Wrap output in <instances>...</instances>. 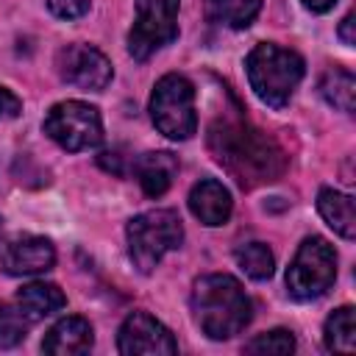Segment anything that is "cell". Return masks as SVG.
Wrapping results in <instances>:
<instances>
[{
  "mask_svg": "<svg viewBox=\"0 0 356 356\" xmlns=\"http://www.w3.org/2000/svg\"><path fill=\"white\" fill-rule=\"evenodd\" d=\"M47 8L58 19H78L89 11V0H47Z\"/></svg>",
  "mask_w": 356,
  "mask_h": 356,
  "instance_id": "23",
  "label": "cell"
},
{
  "mask_svg": "<svg viewBox=\"0 0 356 356\" xmlns=\"http://www.w3.org/2000/svg\"><path fill=\"white\" fill-rule=\"evenodd\" d=\"M150 120L159 134L172 142H184L197 131L195 111V86L178 72H167L156 81L150 95Z\"/></svg>",
  "mask_w": 356,
  "mask_h": 356,
  "instance_id": "5",
  "label": "cell"
},
{
  "mask_svg": "<svg viewBox=\"0 0 356 356\" xmlns=\"http://www.w3.org/2000/svg\"><path fill=\"white\" fill-rule=\"evenodd\" d=\"M31 320L25 317V312L19 306L11 303H0V348H14L25 339Z\"/></svg>",
  "mask_w": 356,
  "mask_h": 356,
  "instance_id": "21",
  "label": "cell"
},
{
  "mask_svg": "<svg viewBox=\"0 0 356 356\" xmlns=\"http://www.w3.org/2000/svg\"><path fill=\"white\" fill-rule=\"evenodd\" d=\"M203 11L209 22L242 31L259 17L261 0H203Z\"/></svg>",
  "mask_w": 356,
  "mask_h": 356,
  "instance_id": "17",
  "label": "cell"
},
{
  "mask_svg": "<svg viewBox=\"0 0 356 356\" xmlns=\"http://www.w3.org/2000/svg\"><path fill=\"white\" fill-rule=\"evenodd\" d=\"M56 67H58L61 81H67L78 89H89V92L106 89L114 75L106 53H100L97 47L83 44V42H72V44L61 47L56 56Z\"/></svg>",
  "mask_w": 356,
  "mask_h": 356,
  "instance_id": "10",
  "label": "cell"
},
{
  "mask_svg": "<svg viewBox=\"0 0 356 356\" xmlns=\"http://www.w3.org/2000/svg\"><path fill=\"white\" fill-rule=\"evenodd\" d=\"M17 306L25 312V317L31 323L58 312L67 306V298L64 292L56 286V284H47V281H31L25 284L19 292H17Z\"/></svg>",
  "mask_w": 356,
  "mask_h": 356,
  "instance_id": "16",
  "label": "cell"
},
{
  "mask_svg": "<svg viewBox=\"0 0 356 356\" xmlns=\"http://www.w3.org/2000/svg\"><path fill=\"white\" fill-rule=\"evenodd\" d=\"M353 25H356V22H353V14H348V17L339 22V39H342L348 47L356 42V36H353Z\"/></svg>",
  "mask_w": 356,
  "mask_h": 356,
  "instance_id": "26",
  "label": "cell"
},
{
  "mask_svg": "<svg viewBox=\"0 0 356 356\" xmlns=\"http://www.w3.org/2000/svg\"><path fill=\"white\" fill-rule=\"evenodd\" d=\"M120 159H122V156H120L117 150H103V153L97 156V164H100L103 170H108V172H114V175H122L125 170L120 167Z\"/></svg>",
  "mask_w": 356,
  "mask_h": 356,
  "instance_id": "25",
  "label": "cell"
},
{
  "mask_svg": "<svg viewBox=\"0 0 356 356\" xmlns=\"http://www.w3.org/2000/svg\"><path fill=\"white\" fill-rule=\"evenodd\" d=\"M234 259L239 264V270L253 278V281H267L273 278L275 273V259L270 253V248L264 242H248V245H239L234 250Z\"/></svg>",
  "mask_w": 356,
  "mask_h": 356,
  "instance_id": "20",
  "label": "cell"
},
{
  "mask_svg": "<svg viewBox=\"0 0 356 356\" xmlns=\"http://www.w3.org/2000/svg\"><path fill=\"white\" fill-rule=\"evenodd\" d=\"M117 350L122 356H172L178 342L164 323L147 312H131L117 334Z\"/></svg>",
  "mask_w": 356,
  "mask_h": 356,
  "instance_id": "9",
  "label": "cell"
},
{
  "mask_svg": "<svg viewBox=\"0 0 356 356\" xmlns=\"http://www.w3.org/2000/svg\"><path fill=\"white\" fill-rule=\"evenodd\" d=\"M337 281V253L323 236H306L286 267V289L295 300H317Z\"/></svg>",
  "mask_w": 356,
  "mask_h": 356,
  "instance_id": "6",
  "label": "cell"
},
{
  "mask_svg": "<svg viewBox=\"0 0 356 356\" xmlns=\"http://www.w3.org/2000/svg\"><path fill=\"white\" fill-rule=\"evenodd\" d=\"M95 342V334H92V325L89 320L78 317V314H70V317H61L42 339V350L50 353V356H81L92 348Z\"/></svg>",
  "mask_w": 356,
  "mask_h": 356,
  "instance_id": "13",
  "label": "cell"
},
{
  "mask_svg": "<svg viewBox=\"0 0 356 356\" xmlns=\"http://www.w3.org/2000/svg\"><path fill=\"white\" fill-rule=\"evenodd\" d=\"M245 72H248V83L253 95L264 106L284 108L292 100L298 83L303 81L306 64L295 50L273 44V42H261L248 53Z\"/></svg>",
  "mask_w": 356,
  "mask_h": 356,
  "instance_id": "3",
  "label": "cell"
},
{
  "mask_svg": "<svg viewBox=\"0 0 356 356\" xmlns=\"http://www.w3.org/2000/svg\"><path fill=\"white\" fill-rule=\"evenodd\" d=\"M300 3H303V8H309L314 14H325V11H331L337 6V0H300Z\"/></svg>",
  "mask_w": 356,
  "mask_h": 356,
  "instance_id": "27",
  "label": "cell"
},
{
  "mask_svg": "<svg viewBox=\"0 0 356 356\" xmlns=\"http://www.w3.org/2000/svg\"><path fill=\"white\" fill-rule=\"evenodd\" d=\"M56 264V248L44 236L22 234L0 248V267L8 275H39Z\"/></svg>",
  "mask_w": 356,
  "mask_h": 356,
  "instance_id": "11",
  "label": "cell"
},
{
  "mask_svg": "<svg viewBox=\"0 0 356 356\" xmlns=\"http://www.w3.org/2000/svg\"><path fill=\"white\" fill-rule=\"evenodd\" d=\"M317 211L328 222V228H334V234H339L342 239H353L356 236V209H353V197L350 195L325 186L317 195Z\"/></svg>",
  "mask_w": 356,
  "mask_h": 356,
  "instance_id": "15",
  "label": "cell"
},
{
  "mask_svg": "<svg viewBox=\"0 0 356 356\" xmlns=\"http://www.w3.org/2000/svg\"><path fill=\"white\" fill-rule=\"evenodd\" d=\"M234 200L231 192L217 178H200L189 192V211L209 228L225 225L231 217Z\"/></svg>",
  "mask_w": 356,
  "mask_h": 356,
  "instance_id": "12",
  "label": "cell"
},
{
  "mask_svg": "<svg viewBox=\"0 0 356 356\" xmlns=\"http://www.w3.org/2000/svg\"><path fill=\"white\" fill-rule=\"evenodd\" d=\"M320 95L325 97L328 106L350 114L353 111V97H356V78L348 70L334 67L320 78Z\"/></svg>",
  "mask_w": 356,
  "mask_h": 356,
  "instance_id": "18",
  "label": "cell"
},
{
  "mask_svg": "<svg viewBox=\"0 0 356 356\" xmlns=\"http://www.w3.org/2000/svg\"><path fill=\"white\" fill-rule=\"evenodd\" d=\"M295 350V337L292 331L286 328H273V331H264L259 337H253L250 342H245V353H292Z\"/></svg>",
  "mask_w": 356,
  "mask_h": 356,
  "instance_id": "22",
  "label": "cell"
},
{
  "mask_svg": "<svg viewBox=\"0 0 356 356\" xmlns=\"http://www.w3.org/2000/svg\"><path fill=\"white\" fill-rule=\"evenodd\" d=\"M178 6L181 0H136V19L128 33V53L136 61H147L178 39Z\"/></svg>",
  "mask_w": 356,
  "mask_h": 356,
  "instance_id": "8",
  "label": "cell"
},
{
  "mask_svg": "<svg viewBox=\"0 0 356 356\" xmlns=\"http://www.w3.org/2000/svg\"><path fill=\"white\" fill-rule=\"evenodd\" d=\"M209 150L242 189L270 184L286 167L278 142L242 120H217L209 128Z\"/></svg>",
  "mask_w": 356,
  "mask_h": 356,
  "instance_id": "1",
  "label": "cell"
},
{
  "mask_svg": "<svg viewBox=\"0 0 356 356\" xmlns=\"http://www.w3.org/2000/svg\"><path fill=\"white\" fill-rule=\"evenodd\" d=\"M134 172L147 197H161L178 175V159L167 150H147L134 161Z\"/></svg>",
  "mask_w": 356,
  "mask_h": 356,
  "instance_id": "14",
  "label": "cell"
},
{
  "mask_svg": "<svg viewBox=\"0 0 356 356\" xmlns=\"http://www.w3.org/2000/svg\"><path fill=\"white\" fill-rule=\"evenodd\" d=\"M42 128L58 147H64L70 153L92 150L103 142L100 111L83 100H61V103L50 106Z\"/></svg>",
  "mask_w": 356,
  "mask_h": 356,
  "instance_id": "7",
  "label": "cell"
},
{
  "mask_svg": "<svg viewBox=\"0 0 356 356\" xmlns=\"http://www.w3.org/2000/svg\"><path fill=\"white\" fill-rule=\"evenodd\" d=\"M19 111H22V100H19L11 89L0 86V122H3V120H14Z\"/></svg>",
  "mask_w": 356,
  "mask_h": 356,
  "instance_id": "24",
  "label": "cell"
},
{
  "mask_svg": "<svg viewBox=\"0 0 356 356\" xmlns=\"http://www.w3.org/2000/svg\"><path fill=\"white\" fill-rule=\"evenodd\" d=\"M128 256L139 273H153L156 264L184 242V225L172 209H150L125 225Z\"/></svg>",
  "mask_w": 356,
  "mask_h": 356,
  "instance_id": "4",
  "label": "cell"
},
{
  "mask_svg": "<svg viewBox=\"0 0 356 356\" xmlns=\"http://www.w3.org/2000/svg\"><path fill=\"white\" fill-rule=\"evenodd\" d=\"M325 348L337 350V353H353L356 348V325H353V309L350 306H339L337 312L328 314L325 320Z\"/></svg>",
  "mask_w": 356,
  "mask_h": 356,
  "instance_id": "19",
  "label": "cell"
},
{
  "mask_svg": "<svg viewBox=\"0 0 356 356\" xmlns=\"http://www.w3.org/2000/svg\"><path fill=\"white\" fill-rule=\"evenodd\" d=\"M0 239H3V220H0Z\"/></svg>",
  "mask_w": 356,
  "mask_h": 356,
  "instance_id": "28",
  "label": "cell"
},
{
  "mask_svg": "<svg viewBox=\"0 0 356 356\" xmlns=\"http://www.w3.org/2000/svg\"><path fill=\"white\" fill-rule=\"evenodd\" d=\"M192 314L209 339H231L253 317L250 298L228 273H209L192 284Z\"/></svg>",
  "mask_w": 356,
  "mask_h": 356,
  "instance_id": "2",
  "label": "cell"
}]
</instances>
